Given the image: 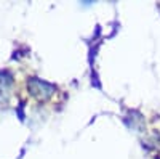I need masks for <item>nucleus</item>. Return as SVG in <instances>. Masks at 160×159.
<instances>
[{"mask_svg": "<svg viewBox=\"0 0 160 159\" xmlns=\"http://www.w3.org/2000/svg\"><path fill=\"white\" fill-rule=\"evenodd\" d=\"M29 87H31L34 95H37L38 98H43V100L48 98L50 95H53V92H55V87H53L51 84L40 81V79H37V77H32L31 79Z\"/></svg>", "mask_w": 160, "mask_h": 159, "instance_id": "obj_1", "label": "nucleus"}]
</instances>
